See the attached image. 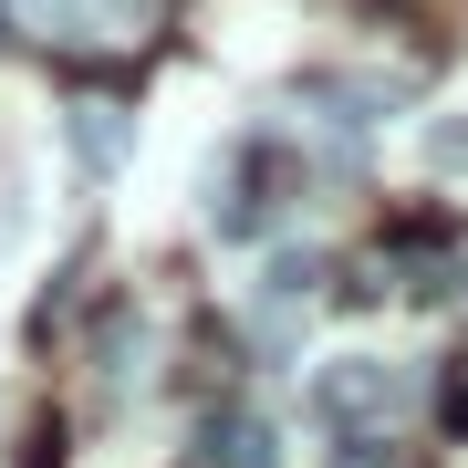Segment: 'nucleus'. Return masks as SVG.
Instances as JSON below:
<instances>
[{
    "label": "nucleus",
    "mask_w": 468,
    "mask_h": 468,
    "mask_svg": "<svg viewBox=\"0 0 468 468\" xmlns=\"http://www.w3.org/2000/svg\"><path fill=\"white\" fill-rule=\"evenodd\" d=\"M0 32L63 73H135L177 32V0H0Z\"/></svg>",
    "instance_id": "f257e3e1"
},
{
    "label": "nucleus",
    "mask_w": 468,
    "mask_h": 468,
    "mask_svg": "<svg viewBox=\"0 0 468 468\" xmlns=\"http://www.w3.org/2000/svg\"><path fill=\"white\" fill-rule=\"evenodd\" d=\"M292 187H302L292 146H282L271 125H250V135H239V156L218 167V208H208L218 239H271V229L292 218Z\"/></svg>",
    "instance_id": "f03ea898"
},
{
    "label": "nucleus",
    "mask_w": 468,
    "mask_h": 468,
    "mask_svg": "<svg viewBox=\"0 0 468 468\" xmlns=\"http://www.w3.org/2000/svg\"><path fill=\"white\" fill-rule=\"evenodd\" d=\"M313 417L334 427V448H354V437H406L417 385H406L396 365H375V354H344V365L313 375Z\"/></svg>",
    "instance_id": "7ed1b4c3"
},
{
    "label": "nucleus",
    "mask_w": 468,
    "mask_h": 468,
    "mask_svg": "<svg viewBox=\"0 0 468 468\" xmlns=\"http://www.w3.org/2000/svg\"><path fill=\"white\" fill-rule=\"evenodd\" d=\"M187 468H282V437L250 396H208L187 427Z\"/></svg>",
    "instance_id": "20e7f679"
},
{
    "label": "nucleus",
    "mask_w": 468,
    "mask_h": 468,
    "mask_svg": "<svg viewBox=\"0 0 468 468\" xmlns=\"http://www.w3.org/2000/svg\"><path fill=\"white\" fill-rule=\"evenodd\" d=\"M313 302H323V261H313V250H282V261H271V282H261V302H250L261 354H292V334H302Z\"/></svg>",
    "instance_id": "39448f33"
},
{
    "label": "nucleus",
    "mask_w": 468,
    "mask_h": 468,
    "mask_svg": "<svg viewBox=\"0 0 468 468\" xmlns=\"http://www.w3.org/2000/svg\"><path fill=\"white\" fill-rule=\"evenodd\" d=\"M125 146H135V125H125V104L115 94H84V104H73V167H84V177H115L125 167Z\"/></svg>",
    "instance_id": "423d86ee"
},
{
    "label": "nucleus",
    "mask_w": 468,
    "mask_h": 468,
    "mask_svg": "<svg viewBox=\"0 0 468 468\" xmlns=\"http://www.w3.org/2000/svg\"><path fill=\"white\" fill-rule=\"evenodd\" d=\"M104 385L115 396L146 385V313H104Z\"/></svg>",
    "instance_id": "0eeeda50"
},
{
    "label": "nucleus",
    "mask_w": 468,
    "mask_h": 468,
    "mask_svg": "<svg viewBox=\"0 0 468 468\" xmlns=\"http://www.w3.org/2000/svg\"><path fill=\"white\" fill-rule=\"evenodd\" d=\"M334 468H417L396 448V437H354V448H334Z\"/></svg>",
    "instance_id": "6e6552de"
}]
</instances>
